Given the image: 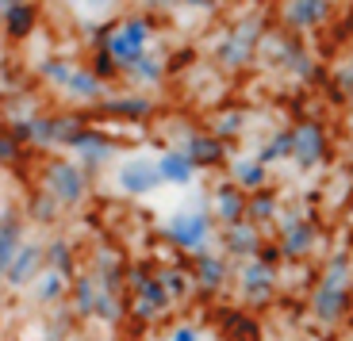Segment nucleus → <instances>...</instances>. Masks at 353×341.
<instances>
[{
	"label": "nucleus",
	"instance_id": "obj_7",
	"mask_svg": "<svg viewBox=\"0 0 353 341\" xmlns=\"http://www.w3.org/2000/svg\"><path fill=\"white\" fill-rule=\"evenodd\" d=\"M161 176H165V180L185 184L188 176H192V165H188L185 154H165V158H161Z\"/></svg>",
	"mask_w": 353,
	"mask_h": 341
},
{
	"label": "nucleus",
	"instance_id": "obj_9",
	"mask_svg": "<svg viewBox=\"0 0 353 341\" xmlns=\"http://www.w3.org/2000/svg\"><path fill=\"white\" fill-rule=\"evenodd\" d=\"M296 154H300L303 161L315 158V154H319V131H311V127H307V131L296 134Z\"/></svg>",
	"mask_w": 353,
	"mask_h": 341
},
{
	"label": "nucleus",
	"instance_id": "obj_6",
	"mask_svg": "<svg viewBox=\"0 0 353 341\" xmlns=\"http://www.w3.org/2000/svg\"><path fill=\"white\" fill-rule=\"evenodd\" d=\"M323 12H327V0H292L288 19L292 23H315V19H323Z\"/></svg>",
	"mask_w": 353,
	"mask_h": 341
},
{
	"label": "nucleus",
	"instance_id": "obj_13",
	"mask_svg": "<svg viewBox=\"0 0 353 341\" xmlns=\"http://www.w3.org/2000/svg\"><path fill=\"white\" fill-rule=\"evenodd\" d=\"M239 211V200L234 196H223V215H234Z\"/></svg>",
	"mask_w": 353,
	"mask_h": 341
},
{
	"label": "nucleus",
	"instance_id": "obj_4",
	"mask_svg": "<svg viewBox=\"0 0 353 341\" xmlns=\"http://www.w3.org/2000/svg\"><path fill=\"white\" fill-rule=\"evenodd\" d=\"M169 230L181 245H200L203 234H208V223H203V215H176Z\"/></svg>",
	"mask_w": 353,
	"mask_h": 341
},
{
	"label": "nucleus",
	"instance_id": "obj_14",
	"mask_svg": "<svg viewBox=\"0 0 353 341\" xmlns=\"http://www.w3.org/2000/svg\"><path fill=\"white\" fill-rule=\"evenodd\" d=\"M173 341H200V338H196V330H188V326H185V330L173 333Z\"/></svg>",
	"mask_w": 353,
	"mask_h": 341
},
{
	"label": "nucleus",
	"instance_id": "obj_5",
	"mask_svg": "<svg viewBox=\"0 0 353 341\" xmlns=\"http://www.w3.org/2000/svg\"><path fill=\"white\" fill-rule=\"evenodd\" d=\"M50 184H54V192L62 196V200H77V196L85 192V184H81V173H73V169H54Z\"/></svg>",
	"mask_w": 353,
	"mask_h": 341
},
{
	"label": "nucleus",
	"instance_id": "obj_1",
	"mask_svg": "<svg viewBox=\"0 0 353 341\" xmlns=\"http://www.w3.org/2000/svg\"><path fill=\"white\" fill-rule=\"evenodd\" d=\"M161 176V161H146V158H134V161H123L119 165V184L127 192H150Z\"/></svg>",
	"mask_w": 353,
	"mask_h": 341
},
{
	"label": "nucleus",
	"instance_id": "obj_12",
	"mask_svg": "<svg viewBox=\"0 0 353 341\" xmlns=\"http://www.w3.org/2000/svg\"><path fill=\"white\" fill-rule=\"evenodd\" d=\"M58 288H62V284H58V276H46V280H43V288H39V296H50V291H58Z\"/></svg>",
	"mask_w": 353,
	"mask_h": 341
},
{
	"label": "nucleus",
	"instance_id": "obj_2",
	"mask_svg": "<svg viewBox=\"0 0 353 341\" xmlns=\"http://www.w3.org/2000/svg\"><path fill=\"white\" fill-rule=\"evenodd\" d=\"M146 35H150L146 23H127L108 39V50H112L119 61H139L142 50H146Z\"/></svg>",
	"mask_w": 353,
	"mask_h": 341
},
{
	"label": "nucleus",
	"instance_id": "obj_8",
	"mask_svg": "<svg viewBox=\"0 0 353 341\" xmlns=\"http://www.w3.org/2000/svg\"><path fill=\"white\" fill-rule=\"evenodd\" d=\"M31 265H35V249L27 245L23 254H19L16 261H12V269H8V280H12V284H23L27 276H31Z\"/></svg>",
	"mask_w": 353,
	"mask_h": 341
},
{
	"label": "nucleus",
	"instance_id": "obj_11",
	"mask_svg": "<svg viewBox=\"0 0 353 341\" xmlns=\"http://www.w3.org/2000/svg\"><path fill=\"white\" fill-rule=\"evenodd\" d=\"M246 284H250V291H254V296H261V288L269 284V269H261V265H257V269H250L246 272Z\"/></svg>",
	"mask_w": 353,
	"mask_h": 341
},
{
	"label": "nucleus",
	"instance_id": "obj_10",
	"mask_svg": "<svg viewBox=\"0 0 353 341\" xmlns=\"http://www.w3.org/2000/svg\"><path fill=\"white\" fill-rule=\"evenodd\" d=\"M142 311H146V315H158L161 307H165V296H161V288L158 284H146V291H142Z\"/></svg>",
	"mask_w": 353,
	"mask_h": 341
},
{
	"label": "nucleus",
	"instance_id": "obj_3",
	"mask_svg": "<svg viewBox=\"0 0 353 341\" xmlns=\"http://www.w3.org/2000/svg\"><path fill=\"white\" fill-rule=\"evenodd\" d=\"M46 77H54L62 88H70L77 96H97V81L88 77V73L70 70V65H46Z\"/></svg>",
	"mask_w": 353,
	"mask_h": 341
}]
</instances>
